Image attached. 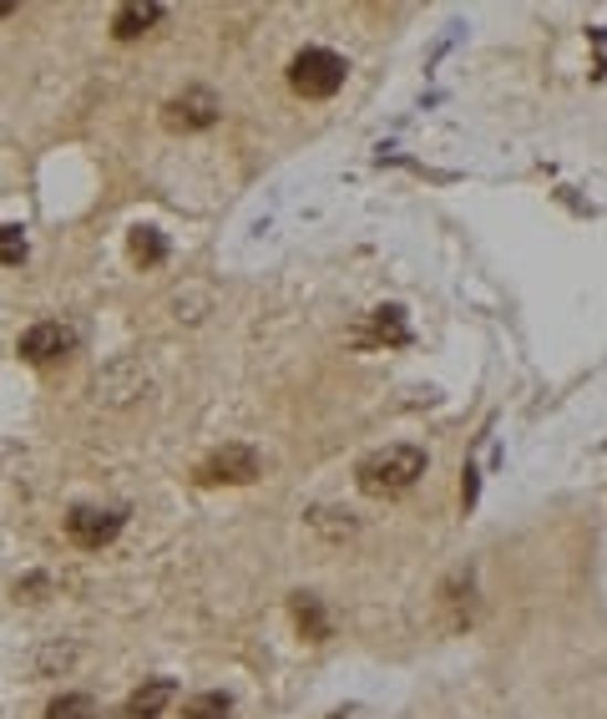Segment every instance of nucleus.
I'll return each instance as SVG.
<instances>
[{"label":"nucleus","mask_w":607,"mask_h":719,"mask_svg":"<svg viewBox=\"0 0 607 719\" xmlns=\"http://www.w3.org/2000/svg\"><path fill=\"white\" fill-rule=\"evenodd\" d=\"M430 456L426 446H410V441H395V446H380V451H369L365 461L355 467V487L375 502H390V497H405L426 477Z\"/></svg>","instance_id":"obj_1"},{"label":"nucleus","mask_w":607,"mask_h":719,"mask_svg":"<svg viewBox=\"0 0 607 719\" xmlns=\"http://www.w3.org/2000/svg\"><path fill=\"white\" fill-rule=\"evenodd\" d=\"M345 56L329 46H304L289 61V86H294L304 102H329L339 86H345Z\"/></svg>","instance_id":"obj_2"},{"label":"nucleus","mask_w":607,"mask_h":719,"mask_svg":"<svg viewBox=\"0 0 607 719\" xmlns=\"http://www.w3.org/2000/svg\"><path fill=\"white\" fill-rule=\"evenodd\" d=\"M147 385H153V375H147L143 359L117 355V359H107V365L96 371L92 400H96L102 410H127V406H137V400L147 396Z\"/></svg>","instance_id":"obj_3"},{"label":"nucleus","mask_w":607,"mask_h":719,"mask_svg":"<svg viewBox=\"0 0 607 719\" xmlns=\"http://www.w3.org/2000/svg\"><path fill=\"white\" fill-rule=\"evenodd\" d=\"M259 471H263V461L253 446L228 441L198 467V481L202 487H249V481H259Z\"/></svg>","instance_id":"obj_4"},{"label":"nucleus","mask_w":607,"mask_h":719,"mask_svg":"<svg viewBox=\"0 0 607 719\" xmlns=\"http://www.w3.org/2000/svg\"><path fill=\"white\" fill-rule=\"evenodd\" d=\"M223 117V102H218L208 86H188L163 107V127L167 133H208L213 122Z\"/></svg>","instance_id":"obj_5"},{"label":"nucleus","mask_w":607,"mask_h":719,"mask_svg":"<svg viewBox=\"0 0 607 719\" xmlns=\"http://www.w3.org/2000/svg\"><path fill=\"white\" fill-rule=\"evenodd\" d=\"M122 522H127V512H117V507H72L66 512V542L82 552H102L122 532Z\"/></svg>","instance_id":"obj_6"},{"label":"nucleus","mask_w":607,"mask_h":719,"mask_svg":"<svg viewBox=\"0 0 607 719\" xmlns=\"http://www.w3.org/2000/svg\"><path fill=\"white\" fill-rule=\"evenodd\" d=\"M76 350V324L66 320H41L31 324L21 335V345H15V355L25 359V365H56V359H66Z\"/></svg>","instance_id":"obj_7"},{"label":"nucleus","mask_w":607,"mask_h":719,"mask_svg":"<svg viewBox=\"0 0 607 719\" xmlns=\"http://www.w3.org/2000/svg\"><path fill=\"white\" fill-rule=\"evenodd\" d=\"M349 345L375 350V345H410V324H405V310L385 304V310H369L359 330H349Z\"/></svg>","instance_id":"obj_8"},{"label":"nucleus","mask_w":607,"mask_h":719,"mask_svg":"<svg viewBox=\"0 0 607 719\" xmlns=\"http://www.w3.org/2000/svg\"><path fill=\"white\" fill-rule=\"evenodd\" d=\"M172 695H178V684L172 679H143L127 695V705H122V719H157L167 705H172Z\"/></svg>","instance_id":"obj_9"},{"label":"nucleus","mask_w":607,"mask_h":719,"mask_svg":"<svg viewBox=\"0 0 607 719\" xmlns=\"http://www.w3.org/2000/svg\"><path fill=\"white\" fill-rule=\"evenodd\" d=\"M157 21H163V6H157V0H127V6H117V15H112V37L137 41V37H147Z\"/></svg>","instance_id":"obj_10"},{"label":"nucleus","mask_w":607,"mask_h":719,"mask_svg":"<svg viewBox=\"0 0 607 719\" xmlns=\"http://www.w3.org/2000/svg\"><path fill=\"white\" fill-rule=\"evenodd\" d=\"M304 522H310V532L320 542H329V548H339V542H349L359 532V522L349 512H339V507H314Z\"/></svg>","instance_id":"obj_11"},{"label":"nucleus","mask_w":607,"mask_h":719,"mask_svg":"<svg viewBox=\"0 0 607 719\" xmlns=\"http://www.w3.org/2000/svg\"><path fill=\"white\" fill-rule=\"evenodd\" d=\"M477 583H471V573H456L451 583L441 587V603L451 608V618H446V628H465L471 618H477Z\"/></svg>","instance_id":"obj_12"},{"label":"nucleus","mask_w":607,"mask_h":719,"mask_svg":"<svg viewBox=\"0 0 607 719\" xmlns=\"http://www.w3.org/2000/svg\"><path fill=\"white\" fill-rule=\"evenodd\" d=\"M294 624L310 644H324V638H329V618H324V608H320L314 593H294Z\"/></svg>","instance_id":"obj_13"},{"label":"nucleus","mask_w":607,"mask_h":719,"mask_svg":"<svg viewBox=\"0 0 607 719\" xmlns=\"http://www.w3.org/2000/svg\"><path fill=\"white\" fill-rule=\"evenodd\" d=\"M127 253H132V264L137 269H157L167 259V239L157 233V228H132Z\"/></svg>","instance_id":"obj_14"},{"label":"nucleus","mask_w":607,"mask_h":719,"mask_svg":"<svg viewBox=\"0 0 607 719\" xmlns=\"http://www.w3.org/2000/svg\"><path fill=\"white\" fill-rule=\"evenodd\" d=\"M228 715H233V699L223 689H202V695H192L182 705V719H228Z\"/></svg>","instance_id":"obj_15"},{"label":"nucleus","mask_w":607,"mask_h":719,"mask_svg":"<svg viewBox=\"0 0 607 719\" xmlns=\"http://www.w3.org/2000/svg\"><path fill=\"white\" fill-rule=\"evenodd\" d=\"M208 310H213V294H208L202 284H188V289H178V294H172V320L198 324Z\"/></svg>","instance_id":"obj_16"},{"label":"nucleus","mask_w":607,"mask_h":719,"mask_svg":"<svg viewBox=\"0 0 607 719\" xmlns=\"http://www.w3.org/2000/svg\"><path fill=\"white\" fill-rule=\"evenodd\" d=\"M46 719H96V699L72 689V695H56L46 709Z\"/></svg>","instance_id":"obj_17"},{"label":"nucleus","mask_w":607,"mask_h":719,"mask_svg":"<svg viewBox=\"0 0 607 719\" xmlns=\"http://www.w3.org/2000/svg\"><path fill=\"white\" fill-rule=\"evenodd\" d=\"M51 593H56V583H51L46 573H31V577L15 583V603H46Z\"/></svg>","instance_id":"obj_18"},{"label":"nucleus","mask_w":607,"mask_h":719,"mask_svg":"<svg viewBox=\"0 0 607 719\" xmlns=\"http://www.w3.org/2000/svg\"><path fill=\"white\" fill-rule=\"evenodd\" d=\"M0 264H25V228H0Z\"/></svg>","instance_id":"obj_19"},{"label":"nucleus","mask_w":607,"mask_h":719,"mask_svg":"<svg viewBox=\"0 0 607 719\" xmlns=\"http://www.w3.org/2000/svg\"><path fill=\"white\" fill-rule=\"evenodd\" d=\"M66 664H72V648L66 644H51L46 654H41L36 659V674H51V669H66Z\"/></svg>","instance_id":"obj_20"},{"label":"nucleus","mask_w":607,"mask_h":719,"mask_svg":"<svg viewBox=\"0 0 607 719\" xmlns=\"http://www.w3.org/2000/svg\"><path fill=\"white\" fill-rule=\"evenodd\" d=\"M587 41H593V51H597L593 76H607V31H603V25H593V31H587Z\"/></svg>","instance_id":"obj_21"},{"label":"nucleus","mask_w":607,"mask_h":719,"mask_svg":"<svg viewBox=\"0 0 607 719\" xmlns=\"http://www.w3.org/2000/svg\"><path fill=\"white\" fill-rule=\"evenodd\" d=\"M15 11V6H11V0H0V15H11Z\"/></svg>","instance_id":"obj_22"},{"label":"nucleus","mask_w":607,"mask_h":719,"mask_svg":"<svg viewBox=\"0 0 607 719\" xmlns=\"http://www.w3.org/2000/svg\"><path fill=\"white\" fill-rule=\"evenodd\" d=\"M329 719H345V715H329Z\"/></svg>","instance_id":"obj_23"}]
</instances>
